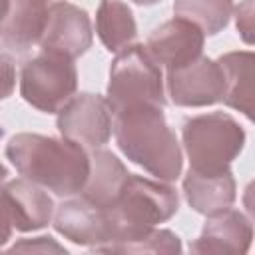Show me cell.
Wrapping results in <instances>:
<instances>
[{
  "label": "cell",
  "instance_id": "cell-1",
  "mask_svg": "<svg viewBox=\"0 0 255 255\" xmlns=\"http://www.w3.org/2000/svg\"><path fill=\"white\" fill-rule=\"evenodd\" d=\"M4 155L22 177L60 197L82 193L92 167L86 147L64 135L16 133L8 139Z\"/></svg>",
  "mask_w": 255,
  "mask_h": 255
},
{
  "label": "cell",
  "instance_id": "cell-2",
  "mask_svg": "<svg viewBox=\"0 0 255 255\" xmlns=\"http://www.w3.org/2000/svg\"><path fill=\"white\" fill-rule=\"evenodd\" d=\"M114 137L120 151L161 181H175L183 169V155L163 108L141 104L114 114Z\"/></svg>",
  "mask_w": 255,
  "mask_h": 255
},
{
  "label": "cell",
  "instance_id": "cell-3",
  "mask_svg": "<svg viewBox=\"0 0 255 255\" xmlns=\"http://www.w3.org/2000/svg\"><path fill=\"white\" fill-rule=\"evenodd\" d=\"M177 209L179 195L171 185L163 183L161 179L153 181L129 173V179L118 203L106 209L110 241L104 245L139 239L147 235L151 229H155L157 223L171 219L177 213Z\"/></svg>",
  "mask_w": 255,
  "mask_h": 255
},
{
  "label": "cell",
  "instance_id": "cell-4",
  "mask_svg": "<svg viewBox=\"0 0 255 255\" xmlns=\"http://www.w3.org/2000/svg\"><path fill=\"white\" fill-rule=\"evenodd\" d=\"M181 141L189 167L199 173H223L231 169L245 145V129L225 114L211 112L187 118L181 126Z\"/></svg>",
  "mask_w": 255,
  "mask_h": 255
},
{
  "label": "cell",
  "instance_id": "cell-5",
  "mask_svg": "<svg viewBox=\"0 0 255 255\" xmlns=\"http://www.w3.org/2000/svg\"><path fill=\"white\" fill-rule=\"evenodd\" d=\"M106 98L116 112L151 104L165 108L163 72L143 44H129L120 50L110 66V82Z\"/></svg>",
  "mask_w": 255,
  "mask_h": 255
},
{
  "label": "cell",
  "instance_id": "cell-6",
  "mask_svg": "<svg viewBox=\"0 0 255 255\" xmlns=\"http://www.w3.org/2000/svg\"><path fill=\"white\" fill-rule=\"evenodd\" d=\"M78 90V70L72 58L42 50L20 72V96L44 114H58Z\"/></svg>",
  "mask_w": 255,
  "mask_h": 255
},
{
  "label": "cell",
  "instance_id": "cell-7",
  "mask_svg": "<svg viewBox=\"0 0 255 255\" xmlns=\"http://www.w3.org/2000/svg\"><path fill=\"white\" fill-rule=\"evenodd\" d=\"M56 128L64 137L88 149H98L108 143L114 131V110L108 98L84 92L74 96L58 112Z\"/></svg>",
  "mask_w": 255,
  "mask_h": 255
},
{
  "label": "cell",
  "instance_id": "cell-8",
  "mask_svg": "<svg viewBox=\"0 0 255 255\" xmlns=\"http://www.w3.org/2000/svg\"><path fill=\"white\" fill-rule=\"evenodd\" d=\"M167 96L181 108H205L223 102L225 72L219 62L199 56L193 62L167 70Z\"/></svg>",
  "mask_w": 255,
  "mask_h": 255
},
{
  "label": "cell",
  "instance_id": "cell-9",
  "mask_svg": "<svg viewBox=\"0 0 255 255\" xmlns=\"http://www.w3.org/2000/svg\"><path fill=\"white\" fill-rule=\"evenodd\" d=\"M54 215V201L48 189L42 185L18 177L2 181V217H4V239H10L12 229L28 233L46 227Z\"/></svg>",
  "mask_w": 255,
  "mask_h": 255
},
{
  "label": "cell",
  "instance_id": "cell-10",
  "mask_svg": "<svg viewBox=\"0 0 255 255\" xmlns=\"http://www.w3.org/2000/svg\"><path fill=\"white\" fill-rule=\"evenodd\" d=\"M92 40V22L84 8L66 0L50 4L46 30L40 40L42 50L56 52L76 60L90 50Z\"/></svg>",
  "mask_w": 255,
  "mask_h": 255
},
{
  "label": "cell",
  "instance_id": "cell-11",
  "mask_svg": "<svg viewBox=\"0 0 255 255\" xmlns=\"http://www.w3.org/2000/svg\"><path fill=\"white\" fill-rule=\"evenodd\" d=\"M203 30L193 22L175 16L151 30L145 48L161 68L173 70L199 58L203 52Z\"/></svg>",
  "mask_w": 255,
  "mask_h": 255
},
{
  "label": "cell",
  "instance_id": "cell-12",
  "mask_svg": "<svg viewBox=\"0 0 255 255\" xmlns=\"http://www.w3.org/2000/svg\"><path fill=\"white\" fill-rule=\"evenodd\" d=\"M54 229L80 247H98L110 241L106 209L94 205L86 197L66 199L56 207Z\"/></svg>",
  "mask_w": 255,
  "mask_h": 255
},
{
  "label": "cell",
  "instance_id": "cell-13",
  "mask_svg": "<svg viewBox=\"0 0 255 255\" xmlns=\"http://www.w3.org/2000/svg\"><path fill=\"white\" fill-rule=\"evenodd\" d=\"M46 0H6L0 26L2 46L8 52L24 54L40 44L48 22Z\"/></svg>",
  "mask_w": 255,
  "mask_h": 255
},
{
  "label": "cell",
  "instance_id": "cell-14",
  "mask_svg": "<svg viewBox=\"0 0 255 255\" xmlns=\"http://www.w3.org/2000/svg\"><path fill=\"white\" fill-rule=\"evenodd\" d=\"M253 243V223L237 209L209 215L199 237L189 245L193 253H247Z\"/></svg>",
  "mask_w": 255,
  "mask_h": 255
},
{
  "label": "cell",
  "instance_id": "cell-15",
  "mask_svg": "<svg viewBox=\"0 0 255 255\" xmlns=\"http://www.w3.org/2000/svg\"><path fill=\"white\" fill-rule=\"evenodd\" d=\"M183 195L189 207L205 217L229 209L237 197V183L233 171L223 173H199L187 169L183 177Z\"/></svg>",
  "mask_w": 255,
  "mask_h": 255
},
{
  "label": "cell",
  "instance_id": "cell-16",
  "mask_svg": "<svg viewBox=\"0 0 255 255\" xmlns=\"http://www.w3.org/2000/svg\"><path fill=\"white\" fill-rule=\"evenodd\" d=\"M217 62L225 72L223 104L255 124V52H227Z\"/></svg>",
  "mask_w": 255,
  "mask_h": 255
},
{
  "label": "cell",
  "instance_id": "cell-17",
  "mask_svg": "<svg viewBox=\"0 0 255 255\" xmlns=\"http://www.w3.org/2000/svg\"><path fill=\"white\" fill-rule=\"evenodd\" d=\"M90 159V177L82 189V197L102 209H110L118 203L129 179V171L126 169L122 159H118V155L108 149H92Z\"/></svg>",
  "mask_w": 255,
  "mask_h": 255
},
{
  "label": "cell",
  "instance_id": "cell-18",
  "mask_svg": "<svg viewBox=\"0 0 255 255\" xmlns=\"http://www.w3.org/2000/svg\"><path fill=\"white\" fill-rule=\"evenodd\" d=\"M96 34L104 48L114 54L133 44L137 24L131 8L122 0H100L96 10Z\"/></svg>",
  "mask_w": 255,
  "mask_h": 255
},
{
  "label": "cell",
  "instance_id": "cell-19",
  "mask_svg": "<svg viewBox=\"0 0 255 255\" xmlns=\"http://www.w3.org/2000/svg\"><path fill=\"white\" fill-rule=\"evenodd\" d=\"M233 12V0H173V14L199 26L205 36L225 30Z\"/></svg>",
  "mask_w": 255,
  "mask_h": 255
},
{
  "label": "cell",
  "instance_id": "cell-20",
  "mask_svg": "<svg viewBox=\"0 0 255 255\" xmlns=\"http://www.w3.org/2000/svg\"><path fill=\"white\" fill-rule=\"evenodd\" d=\"M181 239L169 229H151L147 235L128 241V243H112L100 245L90 251L94 253H181Z\"/></svg>",
  "mask_w": 255,
  "mask_h": 255
},
{
  "label": "cell",
  "instance_id": "cell-21",
  "mask_svg": "<svg viewBox=\"0 0 255 255\" xmlns=\"http://www.w3.org/2000/svg\"><path fill=\"white\" fill-rule=\"evenodd\" d=\"M235 28L245 44L255 46V0L239 2L235 8Z\"/></svg>",
  "mask_w": 255,
  "mask_h": 255
},
{
  "label": "cell",
  "instance_id": "cell-22",
  "mask_svg": "<svg viewBox=\"0 0 255 255\" xmlns=\"http://www.w3.org/2000/svg\"><path fill=\"white\" fill-rule=\"evenodd\" d=\"M8 251L10 253H14V251H26V253H30V251L32 253H50V251H54V253H68V249L58 245L50 235H42V237H34V239H22V241L14 243Z\"/></svg>",
  "mask_w": 255,
  "mask_h": 255
},
{
  "label": "cell",
  "instance_id": "cell-23",
  "mask_svg": "<svg viewBox=\"0 0 255 255\" xmlns=\"http://www.w3.org/2000/svg\"><path fill=\"white\" fill-rule=\"evenodd\" d=\"M243 207L247 209V213L255 219V179L249 181V185L243 191Z\"/></svg>",
  "mask_w": 255,
  "mask_h": 255
},
{
  "label": "cell",
  "instance_id": "cell-24",
  "mask_svg": "<svg viewBox=\"0 0 255 255\" xmlns=\"http://www.w3.org/2000/svg\"><path fill=\"white\" fill-rule=\"evenodd\" d=\"M131 2H135V4H139V6H151V4H157V2H161V0H131Z\"/></svg>",
  "mask_w": 255,
  "mask_h": 255
},
{
  "label": "cell",
  "instance_id": "cell-25",
  "mask_svg": "<svg viewBox=\"0 0 255 255\" xmlns=\"http://www.w3.org/2000/svg\"><path fill=\"white\" fill-rule=\"evenodd\" d=\"M46 2H48V0H46Z\"/></svg>",
  "mask_w": 255,
  "mask_h": 255
}]
</instances>
